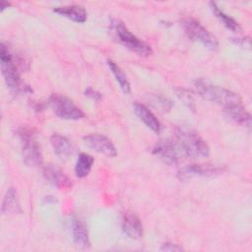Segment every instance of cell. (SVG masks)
<instances>
[{
    "instance_id": "cell-15",
    "label": "cell",
    "mask_w": 252,
    "mask_h": 252,
    "mask_svg": "<svg viewBox=\"0 0 252 252\" xmlns=\"http://www.w3.org/2000/svg\"><path fill=\"white\" fill-rule=\"evenodd\" d=\"M72 235L73 240L78 247L83 249L90 247L91 242L87 226L84 221L78 218L72 220Z\"/></svg>"
},
{
    "instance_id": "cell-6",
    "label": "cell",
    "mask_w": 252,
    "mask_h": 252,
    "mask_svg": "<svg viewBox=\"0 0 252 252\" xmlns=\"http://www.w3.org/2000/svg\"><path fill=\"white\" fill-rule=\"evenodd\" d=\"M182 27L192 40L202 43L210 50H216L218 48L219 43L217 38L196 19L191 17L184 18L182 20Z\"/></svg>"
},
{
    "instance_id": "cell-18",
    "label": "cell",
    "mask_w": 252,
    "mask_h": 252,
    "mask_svg": "<svg viewBox=\"0 0 252 252\" xmlns=\"http://www.w3.org/2000/svg\"><path fill=\"white\" fill-rule=\"evenodd\" d=\"M1 211L3 215L19 214L22 212L18 193L14 187H10L6 192V195L3 199Z\"/></svg>"
},
{
    "instance_id": "cell-9",
    "label": "cell",
    "mask_w": 252,
    "mask_h": 252,
    "mask_svg": "<svg viewBox=\"0 0 252 252\" xmlns=\"http://www.w3.org/2000/svg\"><path fill=\"white\" fill-rule=\"evenodd\" d=\"M225 170L223 166L213 164H190L182 167L177 172L180 180H187L195 176H213L222 173Z\"/></svg>"
},
{
    "instance_id": "cell-10",
    "label": "cell",
    "mask_w": 252,
    "mask_h": 252,
    "mask_svg": "<svg viewBox=\"0 0 252 252\" xmlns=\"http://www.w3.org/2000/svg\"><path fill=\"white\" fill-rule=\"evenodd\" d=\"M84 142L89 148L109 158H113L117 155V151L113 143L104 135L90 134L84 137Z\"/></svg>"
},
{
    "instance_id": "cell-1",
    "label": "cell",
    "mask_w": 252,
    "mask_h": 252,
    "mask_svg": "<svg viewBox=\"0 0 252 252\" xmlns=\"http://www.w3.org/2000/svg\"><path fill=\"white\" fill-rule=\"evenodd\" d=\"M26 60L15 55L4 43L0 44V65L5 83L13 94L32 93L30 86L22 82L20 69H25Z\"/></svg>"
},
{
    "instance_id": "cell-16",
    "label": "cell",
    "mask_w": 252,
    "mask_h": 252,
    "mask_svg": "<svg viewBox=\"0 0 252 252\" xmlns=\"http://www.w3.org/2000/svg\"><path fill=\"white\" fill-rule=\"evenodd\" d=\"M53 12L62 15L68 19H71L72 21L77 23H84L87 20L86 10L79 5L56 7L53 9Z\"/></svg>"
},
{
    "instance_id": "cell-12",
    "label": "cell",
    "mask_w": 252,
    "mask_h": 252,
    "mask_svg": "<svg viewBox=\"0 0 252 252\" xmlns=\"http://www.w3.org/2000/svg\"><path fill=\"white\" fill-rule=\"evenodd\" d=\"M122 230L132 239H139L143 235V226L139 217L132 212L124 214L122 219Z\"/></svg>"
},
{
    "instance_id": "cell-8",
    "label": "cell",
    "mask_w": 252,
    "mask_h": 252,
    "mask_svg": "<svg viewBox=\"0 0 252 252\" xmlns=\"http://www.w3.org/2000/svg\"><path fill=\"white\" fill-rule=\"evenodd\" d=\"M153 154L168 165L177 164L184 157L177 143L170 139H162L156 143Z\"/></svg>"
},
{
    "instance_id": "cell-11",
    "label": "cell",
    "mask_w": 252,
    "mask_h": 252,
    "mask_svg": "<svg viewBox=\"0 0 252 252\" xmlns=\"http://www.w3.org/2000/svg\"><path fill=\"white\" fill-rule=\"evenodd\" d=\"M44 178L58 189H70L72 187V180L58 167L54 165H47L43 169Z\"/></svg>"
},
{
    "instance_id": "cell-20",
    "label": "cell",
    "mask_w": 252,
    "mask_h": 252,
    "mask_svg": "<svg viewBox=\"0 0 252 252\" xmlns=\"http://www.w3.org/2000/svg\"><path fill=\"white\" fill-rule=\"evenodd\" d=\"M94 161V158L91 155L87 153H81L75 164L76 175L80 178L86 177L90 173Z\"/></svg>"
},
{
    "instance_id": "cell-3",
    "label": "cell",
    "mask_w": 252,
    "mask_h": 252,
    "mask_svg": "<svg viewBox=\"0 0 252 252\" xmlns=\"http://www.w3.org/2000/svg\"><path fill=\"white\" fill-rule=\"evenodd\" d=\"M194 87L202 98L220 104L223 109L242 103L241 97L238 94L222 87L213 85L204 79H196Z\"/></svg>"
},
{
    "instance_id": "cell-23",
    "label": "cell",
    "mask_w": 252,
    "mask_h": 252,
    "mask_svg": "<svg viewBox=\"0 0 252 252\" xmlns=\"http://www.w3.org/2000/svg\"><path fill=\"white\" fill-rule=\"evenodd\" d=\"M161 250L163 251H182L183 248L175 243H171V242H165L161 245L160 247Z\"/></svg>"
},
{
    "instance_id": "cell-17",
    "label": "cell",
    "mask_w": 252,
    "mask_h": 252,
    "mask_svg": "<svg viewBox=\"0 0 252 252\" xmlns=\"http://www.w3.org/2000/svg\"><path fill=\"white\" fill-rule=\"evenodd\" d=\"M225 115L232 121H234L237 124L250 127L251 125V116L244 108L243 104H237L234 106H231L229 108L223 109Z\"/></svg>"
},
{
    "instance_id": "cell-13",
    "label": "cell",
    "mask_w": 252,
    "mask_h": 252,
    "mask_svg": "<svg viewBox=\"0 0 252 252\" xmlns=\"http://www.w3.org/2000/svg\"><path fill=\"white\" fill-rule=\"evenodd\" d=\"M134 111L136 115L140 118V120L148 127L150 128L153 132L155 133H159L161 130V124L159 120L156 117V115L144 104L135 102L134 105Z\"/></svg>"
},
{
    "instance_id": "cell-22",
    "label": "cell",
    "mask_w": 252,
    "mask_h": 252,
    "mask_svg": "<svg viewBox=\"0 0 252 252\" xmlns=\"http://www.w3.org/2000/svg\"><path fill=\"white\" fill-rule=\"evenodd\" d=\"M84 94H85L86 96H88L91 99L95 100V101H99L102 98V94L98 91H96V90H94L93 88H87L85 90Z\"/></svg>"
},
{
    "instance_id": "cell-5",
    "label": "cell",
    "mask_w": 252,
    "mask_h": 252,
    "mask_svg": "<svg viewBox=\"0 0 252 252\" xmlns=\"http://www.w3.org/2000/svg\"><path fill=\"white\" fill-rule=\"evenodd\" d=\"M17 134L21 141L22 157L25 164L30 167L42 165V154L33 130L30 127L22 126L18 129Z\"/></svg>"
},
{
    "instance_id": "cell-19",
    "label": "cell",
    "mask_w": 252,
    "mask_h": 252,
    "mask_svg": "<svg viewBox=\"0 0 252 252\" xmlns=\"http://www.w3.org/2000/svg\"><path fill=\"white\" fill-rule=\"evenodd\" d=\"M210 6H211L212 11L214 12L215 16L222 23V25L225 28H227L228 30H230L232 32H240L241 31V27L237 23V21H235L229 15L225 14L215 2H210Z\"/></svg>"
},
{
    "instance_id": "cell-25",
    "label": "cell",
    "mask_w": 252,
    "mask_h": 252,
    "mask_svg": "<svg viewBox=\"0 0 252 252\" xmlns=\"http://www.w3.org/2000/svg\"><path fill=\"white\" fill-rule=\"evenodd\" d=\"M10 6V3H8V2H6V1H2L1 2V5H0V10H1V12H3L6 8H8Z\"/></svg>"
},
{
    "instance_id": "cell-24",
    "label": "cell",
    "mask_w": 252,
    "mask_h": 252,
    "mask_svg": "<svg viewBox=\"0 0 252 252\" xmlns=\"http://www.w3.org/2000/svg\"><path fill=\"white\" fill-rule=\"evenodd\" d=\"M177 95L184 101V103H187L188 105H189V103L190 102H192V98H191V96L189 95V94H186L185 95V94H184V90H181V89H179V92H177Z\"/></svg>"
},
{
    "instance_id": "cell-14",
    "label": "cell",
    "mask_w": 252,
    "mask_h": 252,
    "mask_svg": "<svg viewBox=\"0 0 252 252\" xmlns=\"http://www.w3.org/2000/svg\"><path fill=\"white\" fill-rule=\"evenodd\" d=\"M50 143L54 153L62 159L70 158L74 154V147L71 142L64 136L53 134L50 137Z\"/></svg>"
},
{
    "instance_id": "cell-7",
    "label": "cell",
    "mask_w": 252,
    "mask_h": 252,
    "mask_svg": "<svg viewBox=\"0 0 252 252\" xmlns=\"http://www.w3.org/2000/svg\"><path fill=\"white\" fill-rule=\"evenodd\" d=\"M49 104L55 114L62 119L79 120L85 116V113L80 107L62 94H52L49 97Z\"/></svg>"
},
{
    "instance_id": "cell-21",
    "label": "cell",
    "mask_w": 252,
    "mask_h": 252,
    "mask_svg": "<svg viewBox=\"0 0 252 252\" xmlns=\"http://www.w3.org/2000/svg\"><path fill=\"white\" fill-rule=\"evenodd\" d=\"M107 65H108V68L110 69L111 73L113 74V76L115 77L117 83L119 84L121 90L125 93V94H130L131 92V86H130V83L126 77V75L124 74V72L120 69V67L112 60L108 59L107 60Z\"/></svg>"
},
{
    "instance_id": "cell-4",
    "label": "cell",
    "mask_w": 252,
    "mask_h": 252,
    "mask_svg": "<svg viewBox=\"0 0 252 252\" xmlns=\"http://www.w3.org/2000/svg\"><path fill=\"white\" fill-rule=\"evenodd\" d=\"M109 31L112 37L127 49L141 56H149L153 53L152 47L132 33L120 20L112 19L109 23Z\"/></svg>"
},
{
    "instance_id": "cell-2",
    "label": "cell",
    "mask_w": 252,
    "mask_h": 252,
    "mask_svg": "<svg viewBox=\"0 0 252 252\" xmlns=\"http://www.w3.org/2000/svg\"><path fill=\"white\" fill-rule=\"evenodd\" d=\"M175 142L184 157L191 158H206L210 154V148L205 140L193 129L187 126H178L174 130Z\"/></svg>"
}]
</instances>
